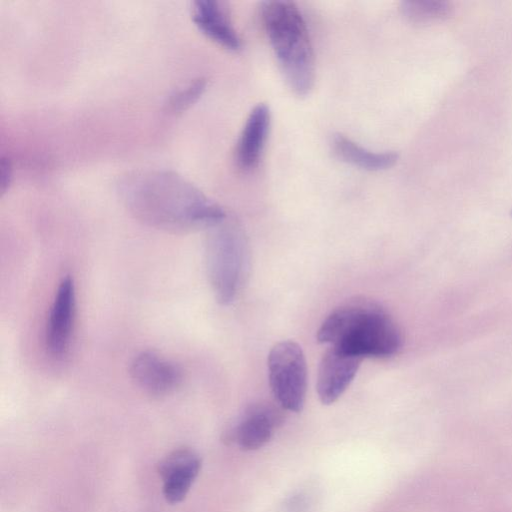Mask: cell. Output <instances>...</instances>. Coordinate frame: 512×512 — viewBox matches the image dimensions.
Returning <instances> with one entry per match:
<instances>
[{
  "mask_svg": "<svg viewBox=\"0 0 512 512\" xmlns=\"http://www.w3.org/2000/svg\"><path fill=\"white\" fill-rule=\"evenodd\" d=\"M118 194L140 222L158 230L184 233L211 228L226 219L225 211L196 185L171 170L127 173Z\"/></svg>",
  "mask_w": 512,
  "mask_h": 512,
  "instance_id": "6da1fadb",
  "label": "cell"
},
{
  "mask_svg": "<svg viewBox=\"0 0 512 512\" xmlns=\"http://www.w3.org/2000/svg\"><path fill=\"white\" fill-rule=\"evenodd\" d=\"M317 340L365 357H390L402 344L400 331L378 303L355 299L333 310L322 322Z\"/></svg>",
  "mask_w": 512,
  "mask_h": 512,
  "instance_id": "7a4b0ae2",
  "label": "cell"
},
{
  "mask_svg": "<svg viewBox=\"0 0 512 512\" xmlns=\"http://www.w3.org/2000/svg\"><path fill=\"white\" fill-rule=\"evenodd\" d=\"M261 19L289 88L299 97L314 86L315 61L306 21L298 6L287 0L262 3Z\"/></svg>",
  "mask_w": 512,
  "mask_h": 512,
  "instance_id": "3957f363",
  "label": "cell"
},
{
  "mask_svg": "<svg viewBox=\"0 0 512 512\" xmlns=\"http://www.w3.org/2000/svg\"><path fill=\"white\" fill-rule=\"evenodd\" d=\"M209 283L216 300L230 304L239 292L249 268V250L242 229L224 219L209 228L205 248Z\"/></svg>",
  "mask_w": 512,
  "mask_h": 512,
  "instance_id": "277c9868",
  "label": "cell"
},
{
  "mask_svg": "<svg viewBox=\"0 0 512 512\" xmlns=\"http://www.w3.org/2000/svg\"><path fill=\"white\" fill-rule=\"evenodd\" d=\"M269 383L280 406L300 412L307 389V365L301 347L287 340L275 344L268 355Z\"/></svg>",
  "mask_w": 512,
  "mask_h": 512,
  "instance_id": "5b68a950",
  "label": "cell"
},
{
  "mask_svg": "<svg viewBox=\"0 0 512 512\" xmlns=\"http://www.w3.org/2000/svg\"><path fill=\"white\" fill-rule=\"evenodd\" d=\"M76 312V291L73 278L61 279L55 292L45 327V347L55 358L69 349Z\"/></svg>",
  "mask_w": 512,
  "mask_h": 512,
  "instance_id": "8992f818",
  "label": "cell"
},
{
  "mask_svg": "<svg viewBox=\"0 0 512 512\" xmlns=\"http://www.w3.org/2000/svg\"><path fill=\"white\" fill-rule=\"evenodd\" d=\"M129 372L135 384L153 396L171 393L182 380V371L175 363L151 350L137 353L130 363Z\"/></svg>",
  "mask_w": 512,
  "mask_h": 512,
  "instance_id": "52a82bcc",
  "label": "cell"
},
{
  "mask_svg": "<svg viewBox=\"0 0 512 512\" xmlns=\"http://www.w3.org/2000/svg\"><path fill=\"white\" fill-rule=\"evenodd\" d=\"M362 358L330 346L318 368L317 394L324 405L337 401L357 374Z\"/></svg>",
  "mask_w": 512,
  "mask_h": 512,
  "instance_id": "ba28073f",
  "label": "cell"
},
{
  "mask_svg": "<svg viewBox=\"0 0 512 512\" xmlns=\"http://www.w3.org/2000/svg\"><path fill=\"white\" fill-rule=\"evenodd\" d=\"M201 469V459L192 449L182 447L168 454L158 465L163 496L170 504L181 502Z\"/></svg>",
  "mask_w": 512,
  "mask_h": 512,
  "instance_id": "9c48e42d",
  "label": "cell"
},
{
  "mask_svg": "<svg viewBox=\"0 0 512 512\" xmlns=\"http://www.w3.org/2000/svg\"><path fill=\"white\" fill-rule=\"evenodd\" d=\"M278 408L267 403L249 407L230 437L243 450L251 451L263 447L272 437L274 429L282 423Z\"/></svg>",
  "mask_w": 512,
  "mask_h": 512,
  "instance_id": "30bf717a",
  "label": "cell"
},
{
  "mask_svg": "<svg viewBox=\"0 0 512 512\" xmlns=\"http://www.w3.org/2000/svg\"><path fill=\"white\" fill-rule=\"evenodd\" d=\"M271 124V112L265 103L255 105L242 128L236 146V161L244 171L257 167L264 150Z\"/></svg>",
  "mask_w": 512,
  "mask_h": 512,
  "instance_id": "8fae6325",
  "label": "cell"
},
{
  "mask_svg": "<svg viewBox=\"0 0 512 512\" xmlns=\"http://www.w3.org/2000/svg\"><path fill=\"white\" fill-rule=\"evenodd\" d=\"M192 19L199 30L220 46L236 51L241 39L234 29L228 10L217 0H196L192 4Z\"/></svg>",
  "mask_w": 512,
  "mask_h": 512,
  "instance_id": "7c38bea8",
  "label": "cell"
},
{
  "mask_svg": "<svg viewBox=\"0 0 512 512\" xmlns=\"http://www.w3.org/2000/svg\"><path fill=\"white\" fill-rule=\"evenodd\" d=\"M332 148L344 162L369 171L386 170L398 160V154L391 151L368 150L342 134L332 137Z\"/></svg>",
  "mask_w": 512,
  "mask_h": 512,
  "instance_id": "4fadbf2b",
  "label": "cell"
},
{
  "mask_svg": "<svg viewBox=\"0 0 512 512\" xmlns=\"http://www.w3.org/2000/svg\"><path fill=\"white\" fill-rule=\"evenodd\" d=\"M449 2L441 0L403 1L401 11L415 23H429L446 18L451 12Z\"/></svg>",
  "mask_w": 512,
  "mask_h": 512,
  "instance_id": "5bb4252c",
  "label": "cell"
},
{
  "mask_svg": "<svg viewBox=\"0 0 512 512\" xmlns=\"http://www.w3.org/2000/svg\"><path fill=\"white\" fill-rule=\"evenodd\" d=\"M206 80L197 78L187 83L170 95L168 108L172 112H181L194 104L203 94Z\"/></svg>",
  "mask_w": 512,
  "mask_h": 512,
  "instance_id": "9a60e30c",
  "label": "cell"
},
{
  "mask_svg": "<svg viewBox=\"0 0 512 512\" xmlns=\"http://www.w3.org/2000/svg\"><path fill=\"white\" fill-rule=\"evenodd\" d=\"M12 178V164L7 157L1 158L0 163V191L5 193Z\"/></svg>",
  "mask_w": 512,
  "mask_h": 512,
  "instance_id": "2e32d148",
  "label": "cell"
},
{
  "mask_svg": "<svg viewBox=\"0 0 512 512\" xmlns=\"http://www.w3.org/2000/svg\"><path fill=\"white\" fill-rule=\"evenodd\" d=\"M511 214H512V211H511Z\"/></svg>",
  "mask_w": 512,
  "mask_h": 512,
  "instance_id": "e0dca14e",
  "label": "cell"
}]
</instances>
